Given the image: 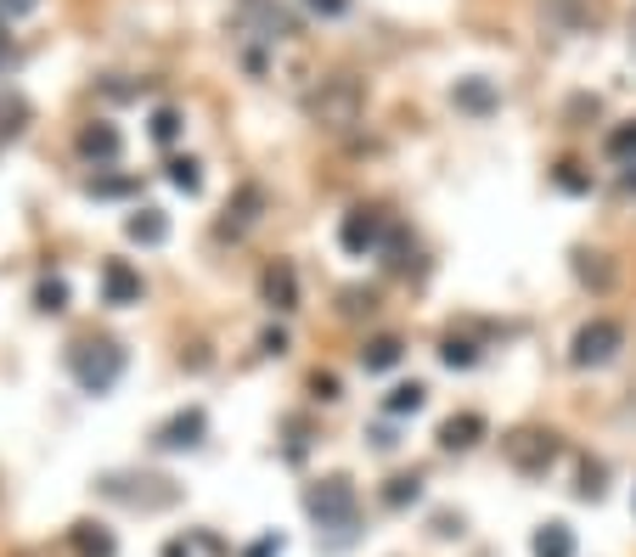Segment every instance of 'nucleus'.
Instances as JSON below:
<instances>
[{
  "label": "nucleus",
  "mask_w": 636,
  "mask_h": 557,
  "mask_svg": "<svg viewBox=\"0 0 636 557\" xmlns=\"http://www.w3.org/2000/svg\"><path fill=\"white\" fill-rule=\"evenodd\" d=\"M575 276H580L586 288H597V294L614 288V265H608V253H597V248H575Z\"/></svg>",
  "instance_id": "a211bd4d"
},
{
  "label": "nucleus",
  "mask_w": 636,
  "mask_h": 557,
  "mask_svg": "<svg viewBox=\"0 0 636 557\" xmlns=\"http://www.w3.org/2000/svg\"><path fill=\"white\" fill-rule=\"evenodd\" d=\"M68 546H73L79 557H113V551H119L113 529H102V524H90V518H79V524L68 529Z\"/></svg>",
  "instance_id": "2eb2a0df"
},
{
  "label": "nucleus",
  "mask_w": 636,
  "mask_h": 557,
  "mask_svg": "<svg viewBox=\"0 0 636 557\" xmlns=\"http://www.w3.org/2000/svg\"><path fill=\"white\" fill-rule=\"evenodd\" d=\"M163 557H226V540H215V535H180V540L163 546Z\"/></svg>",
  "instance_id": "4be33fe9"
},
{
  "label": "nucleus",
  "mask_w": 636,
  "mask_h": 557,
  "mask_svg": "<svg viewBox=\"0 0 636 557\" xmlns=\"http://www.w3.org/2000/svg\"><path fill=\"white\" fill-rule=\"evenodd\" d=\"M259 215H265V186H259V180H242V186H237V198L226 203V215H220L215 231L237 242V237H248V231L259 226Z\"/></svg>",
  "instance_id": "1a4fd4ad"
},
{
  "label": "nucleus",
  "mask_w": 636,
  "mask_h": 557,
  "mask_svg": "<svg viewBox=\"0 0 636 557\" xmlns=\"http://www.w3.org/2000/svg\"><path fill=\"white\" fill-rule=\"evenodd\" d=\"M564 192H592V175L580 169V163H558V175H553Z\"/></svg>",
  "instance_id": "c756f323"
},
{
  "label": "nucleus",
  "mask_w": 636,
  "mask_h": 557,
  "mask_svg": "<svg viewBox=\"0 0 636 557\" xmlns=\"http://www.w3.org/2000/svg\"><path fill=\"white\" fill-rule=\"evenodd\" d=\"M169 186H175V192H187V198L203 192V163L198 158H175L169 163Z\"/></svg>",
  "instance_id": "a878e982"
},
{
  "label": "nucleus",
  "mask_w": 636,
  "mask_h": 557,
  "mask_svg": "<svg viewBox=\"0 0 636 557\" xmlns=\"http://www.w3.org/2000/svg\"><path fill=\"white\" fill-rule=\"evenodd\" d=\"M97 490L108 501H125V507H141V513H163V507L180 501V490L169 479H152V474H108Z\"/></svg>",
  "instance_id": "39448f33"
},
{
  "label": "nucleus",
  "mask_w": 636,
  "mask_h": 557,
  "mask_svg": "<svg viewBox=\"0 0 636 557\" xmlns=\"http://www.w3.org/2000/svg\"><path fill=\"white\" fill-rule=\"evenodd\" d=\"M439 360H445V366H463V371H468V366L479 360V344H474V338H457V332H445V344H439Z\"/></svg>",
  "instance_id": "cd10ccee"
},
{
  "label": "nucleus",
  "mask_w": 636,
  "mask_h": 557,
  "mask_svg": "<svg viewBox=\"0 0 636 557\" xmlns=\"http://www.w3.org/2000/svg\"><path fill=\"white\" fill-rule=\"evenodd\" d=\"M619 349H625V327L608 321V316H597V321H586V327L575 332V344H569V366L592 371V366H608Z\"/></svg>",
  "instance_id": "0eeeda50"
},
{
  "label": "nucleus",
  "mask_w": 636,
  "mask_h": 557,
  "mask_svg": "<svg viewBox=\"0 0 636 557\" xmlns=\"http://www.w3.org/2000/svg\"><path fill=\"white\" fill-rule=\"evenodd\" d=\"M603 152H608L619 169H636V119H630V125H614L608 141H603Z\"/></svg>",
  "instance_id": "412c9836"
},
{
  "label": "nucleus",
  "mask_w": 636,
  "mask_h": 557,
  "mask_svg": "<svg viewBox=\"0 0 636 557\" xmlns=\"http://www.w3.org/2000/svg\"><path fill=\"white\" fill-rule=\"evenodd\" d=\"M597 113H603L597 97H575V102H569V119H597Z\"/></svg>",
  "instance_id": "58836bf2"
},
{
  "label": "nucleus",
  "mask_w": 636,
  "mask_h": 557,
  "mask_svg": "<svg viewBox=\"0 0 636 557\" xmlns=\"http://www.w3.org/2000/svg\"><path fill=\"white\" fill-rule=\"evenodd\" d=\"M310 395H316V400H338V378H332V371H316V378H310Z\"/></svg>",
  "instance_id": "c9c22d12"
},
{
  "label": "nucleus",
  "mask_w": 636,
  "mask_h": 557,
  "mask_svg": "<svg viewBox=\"0 0 636 557\" xmlns=\"http://www.w3.org/2000/svg\"><path fill=\"white\" fill-rule=\"evenodd\" d=\"M125 237L141 242V248H158V242H169V215H163V209H136V215L125 220Z\"/></svg>",
  "instance_id": "f3484780"
},
{
  "label": "nucleus",
  "mask_w": 636,
  "mask_h": 557,
  "mask_svg": "<svg viewBox=\"0 0 636 557\" xmlns=\"http://www.w3.org/2000/svg\"><path fill=\"white\" fill-rule=\"evenodd\" d=\"M203 434H209V411H203V406H180L175 417H163V422L152 428V445H158V450H198Z\"/></svg>",
  "instance_id": "6e6552de"
},
{
  "label": "nucleus",
  "mask_w": 636,
  "mask_h": 557,
  "mask_svg": "<svg viewBox=\"0 0 636 557\" xmlns=\"http://www.w3.org/2000/svg\"><path fill=\"white\" fill-rule=\"evenodd\" d=\"M259 349H265V355H282V349H288V332H282V327H265V332H259Z\"/></svg>",
  "instance_id": "e433bc0d"
},
{
  "label": "nucleus",
  "mask_w": 636,
  "mask_h": 557,
  "mask_svg": "<svg viewBox=\"0 0 636 557\" xmlns=\"http://www.w3.org/2000/svg\"><path fill=\"white\" fill-rule=\"evenodd\" d=\"M305 513L316 518V535L327 551H344L355 540V524H360V501H355V485L344 474H327L305 490Z\"/></svg>",
  "instance_id": "f257e3e1"
},
{
  "label": "nucleus",
  "mask_w": 636,
  "mask_h": 557,
  "mask_svg": "<svg viewBox=\"0 0 636 557\" xmlns=\"http://www.w3.org/2000/svg\"><path fill=\"white\" fill-rule=\"evenodd\" d=\"M485 434H490V428H485L479 411H457V417L439 422V450H474Z\"/></svg>",
  "instance_id": "4468645a"
},
{
  "label": "nucleus",
  "mask_w": 636,
  "mask_h": 557,
  "mask_svg": "<svg viewBox=\"0 0 636 557\" xmlns=\"http://www.w3.org/2000/svg\"><path fill=\"white\" fill-rule=\"evenodd\" d=\"M360 310L372 316V310H378V299H372V294H360V288H349V294H344V316H360Z\"/></svg>",
  "instance_id": "f704fd0d"
},
{
  "label": "nucleus",
  "mask_w": 636,
  "mask_h": 557,
  "mask_svg": "<svg viewBox=\"0 0 636 557\" xmlns=\"http://www.w3.org/2000/svg\"><path fill=\"white\" fill-rule=\"evenodd\" d=\"M34 310H40V316H62V310H68V282H62V276H40Z\"/></svg>",
  "instance_id": "393cba45"
},
{
  "label": "nucleus",
  "mask_w": 636,
  "mask_h": 557,
  "mask_svg": "<svg viewBox=\"0 0 636 557\" xmlns=\"http://www.w3.org/2000/svg\"><path fill=\"white\" fill-rule=\"evenodd\" d=\"M73 147H79V158H85V163H119V152H125V136H119L108 119H90V125H79Z\"/></svg>",
  "instance_id": "f8f14e48"
},
{
  "label": "nucleus",
  "mask_w": 636,
  "mask_h": 557,
  "mask_svg": "<svg viewBox=\"0 0 636 557\" xmlns=\"http://www.w3.org/2000/svg\"><path fill=\"white\" fill-rule=\"evenodd\" d=\"M85 192L90 198H130V192H141V180L136 175H90Z\"/></svg>",
  "instance_id": "b1692460"
},
{
  "label": "nucleus",
  "mask_w": 636,
  "mask_h": 557,
  "mask_svg": "<svg viewBox=\"0 0 636 557\" xmlns=\"http://www.w3.org/2000/svg\"><path fill=\"white\" fill-rule=\"evenodd\" d=\"M389 237H395V220H389L378 203H355V209L338 220V242H344V253H355V259L378 253Z\"/></svg>",
  "instance_id": "423d86ee"
},
{
  "label": "nucleus",
  "mask_w": 636,
  "mask_h": 557,
  "mask_svg": "<svg viewBox=\"0 0 636 557\" xmlns=\"http://www.w3.org/2000/svg\"><path fill=\"white\" fill-rule=\"evenodd\" d=\"M450 102H457L463 113H474V119H490V113L501 108V90H496L485 73H474V79H457V84H450Z\"/></svg>",
  "instance_id": "ddd939ff"
},
{
  "label": "nucleus",
  "mask_w": 636,
  "mask_h": 557,
  "mask_svg": "<svg viewBox=\"0 0 636 557\" xmlns=\"http://www.w3.org/2000/svg\"><path fill=\"white\" fill-rule=\"evenodd\" d=\"M175 136H180V113H175V108H158V113H152V141L169 147Z\"/></svg>",
  "instance_id": "7c9ffc66"
},
{
  "label": "nucleus",
  "mask_w": 636,
  "mask_h": 557,
  "mask_svg": "<svg viewBox=\"0 0 636 557\" xmlns=\"http://www.w3.org/2000/svg\"><path fill=\"white\" fill-rule=\"evenodd\" d=\"M141 294H147V282H141V270L130 259H108L102 265V305L125 310V305H141Z\"/></svg>",
  "instance_id": "9d476101"
},
{
  "label": "nucleus",
  "mask_w": 636,
  "mask_h": 557,
  "mask_svg": "<svg viewBox=\"0 0 636 557\" xmlns=\"http://www.w3.org/2000/svg\"><path fill=\"white\" fill-rule=\"evenodd\" d=\"M23 557H40V551H23Z\"/></svg>",
  "instance_id": "37998d69"
},
{
  "label": "nucleus",
  "mask_w": 636,
  "mask_h": 557,
  "mask_svg": "<svg viewBox=\"0 0 636 557\" xmlns=\"http://www.w3.org/2000/svg\"><path fill=\"white\" fill-rule=\"evenodd\" d=\"M29 12H40V0H0V23H18Z\"/></svg>",
  "instance_id": "72a5a7b5"
},
{
  "label": "nucleus",
  "mask_w": 636,
  "mask_h": 557,
  "mask_svg": "<svg viewBox=\"0 0 636 557\" xmlns=\"http://www.w3.org/2000/svg\"><path fill=\"white\" fill-rule=\"evenodd\" d=\"M411 501H423V474H395L389 485H384V507H411Z\"/></svg>",
  "instance_id": "5701e85b"
},
{
  "label": "nucleus",
  "mask_w": 636,
  "mask_h": 557,
  "mask_svg": "<svg viewBox=\"0 0 636 557\" xmlns=\"http://www.w3.org/2000/svg\"><path fill=\"white\" fill-rule=\"evenodd\" d=\"M619 192H636V169H619Z\"/></svg>",
  "instance_id": "a19ab883"
},
{
  "label": "nucleus",
  "mask_w": 636,
  "mask_h": 557,
  "mask_svg": "<svg viewBox=\"0 0 636 557\" xmlns=\"http://www.w3.org/2000/svg\"><path fill=\"white\" fill-rule=\"evenodd\" d=\"M423 400H428L423 384H400V389H389L384 411H389V417H411V411H423Z\"/></svg>",
  "instance_id": "bb28decb"
},
{
  "label": "nucleus",
  "mask_w": 636,
  "mask_h": 557,
  "mask_svg": "<svg viewBox=\"0 0 636 557\" xmlns=\"http://www.w3.org/2000/svg\"><path fill=\"white\" fill-rule=\"evenodd\" d=\"M603 496V461H586L580 468V501H597Z\"/></svg>",
  "instance_id": "2f4dec72"
},
{
  "label": "nucleus",
  "mask_w": 636,
  "mask_h": 557,
  "mask_svg": "<svg viewBox=\"0 0 636 557\" xmlns=\"http://www.w3.org/2000/svg\"><path fill=\"white\" fill-rule=\"evenodd\" d=\"M400 355H406V344L395 332H384V338H372L367 349H360V366H367V371H395Z\"/></svg>",
  "instance_id": "aec40b11"
},
{
  "label": "nucleus",
  "mask_w": 636,
  "mask_h": 557,
  "mask_svg": "<svg viewBox=\"0 0 636 557\" xmlns=\"http://www.w3.org/2000/svg\"><path fill=\"white\" fill-rule=\"evenodd\" d=\"M242 557H282V535H265V540H254Z\"/></svg>",
  "instance_id": "4c0bfd02"
},
{
  "label": "nucleus",
  "mask_w": 636,
  "mask_h": 557,
  "mask_svg": "<svg viewBox=\"0 0 636 557\" xmlns=\"http://www.w3.org/2000/svg\"><path fill=\"white\" fill-rule=\"evenodd\" d=\"M630 40H636V12H630Z\"/></svg>",
  "instance_id": "79ce46f5"
},
{
  "label": "nucleus",
  "mask_w": 636,
  "mask_h": 557,
  "mask_svg": "<svg viewBox=\"0 0 636 557\" xmlns=\"http://www.w3.org/2000/svg\"><path fill=\"white\" fill-rule=\"evenodd\" d=\"M349 7H355V0H305V12H310V18H344Z\"/></svg>",
  "instance_id": "473e14b6"
},
{
  "label": "nucleus",
  "mask_w": 636,
  "mask_h": 557,
  "mask_svg": "<svg viewBox=\"0 0 636 557\" xmlns=\"http://www.w3.org/2000/svg\"><path fill=\"white\" fill-rule=\"evenodd\" d=\"M535 557H575V529L569 524H540L535 540H529Z\"/></svg>",
  "instance_id": "6ab92c4d"
},
{
  "label": "nucleus",
  "mask_w": 636,
  "mask_h": 557,
  "mask_svg": "<svg viewBox=\"0 0 636 557\" xmlns=\"http://www.w3.org/2000/svg\"><path fill=\"white\" fill-rule=\"evenodd\" d=\"M12 62H18V40L7 34V23H0V73H7Z\"/></svg>",
  "instance_id": "ea45409f"
},
{
  "label": "nucleus",
  "mask_w": 636,
  "mask_h": 557,
  "mask_svg": "<svg viewBox=\"0 0 636 557\" xmlns=\"http://www.w3.org/2000/svg\"><path fill=\"white\" fill-rule=\"evenodd\" d=\"M23 119H29V108H23L18 97H0V136H18Z\"/></svg>",
  "instance_id": "c85d7f7f"
},
{
  "label": "nucleus",
  "mask_w": 636,
  "mask_h": 557,
  "mask_svg": "<svg viewBox=\"0 0 636 557\" xmlns=\"http://www.w3.org/2000/svg\"><path fill=\"white\" fill-rule=\"evenodd\" d=\"M501 456L513 461V468H518L524 479H540V474H553V461L564 456V439H558L553 428L524 422V428H513V434L501 439Z\"/></svg>",
  "instance_id": "20e7f679"
},
{
  "label": "nucleus",
  "mask_w": 636,
  "mask_h": 557,
  "mask_svg": "<svg viewBox=\"0 0 636 557\" xmlns=\"http://www.w3.org/2000/svg\"><path fill=\"white\" fill-rule=\"evenodd\" d=\"M259 299L270 305V310H299V270L288 265V259H270L265 265V276H259Z\"/></svg>",
  "instance_id": "9b49d317"
},
{
  "label": "nucleus",
  "mask_w": 636,
  "mask_h": 557,
  "mask_svg": "<svg viewBox=\"0 0 636 557\" xmlns=\"http://www.w3.org/2000/svg\"><path fill=\"white\" fill-rule=\"evenodd\" d=\"M125 366H130V355L113 338H79V344H68V371H73V384L85 395H113L119 378H125Z\"/></svg>",
  "instance_id": "7ed1b4c3"
},
{
  "label": "nucleus",
  "mask_w": 636,
  "mask_h": 557,
  "mask_svg": "<svg viewBox=\"0 0 636 557\" xmlns=\"http://www.w3.org/2000/svg\"><path fill=\"white\" fill-rule=\"evenodd\" d=\"M305 113L321 130H355L360 113H367V84H360L355 73H332V79L305 90Z\"/></svg>",
  "instance_id": "f03ea898"
},
{
  "label": "nucleus",
  "mask_w": 636,
  "mask_h": 557,
  "mask_svg": "<svg viewBox=\"0 0 636 557\" xmlns=\"http://www.w3.org/2000/svg\"><path fill=\"white\" fill-rule=\"evenodd\" d=\"M242 12H248V18H259L265 40H294V34H299V23L277 7V0H242Z\"/></svg>",
  "instance_id": "dca6fc26"
}]
</instances>
